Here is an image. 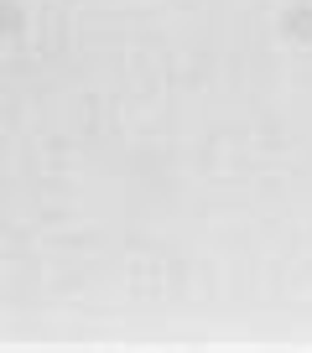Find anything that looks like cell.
<instances>
[{
    "label": "cell",
    "mask_w": 312,
    "mask_h": 353,
    "mask_svg": "<svg viewBox=\"0 0 312 353\" xmlns=\"http://www.w3.org/2000/svg\"><path fill=\"white\" fill-rule=\"evenodd\" d=\"M286 32L297 42H312V11H286Z\"/></svg>",
    "instance_id": "obj_1"
}]
</instances>
